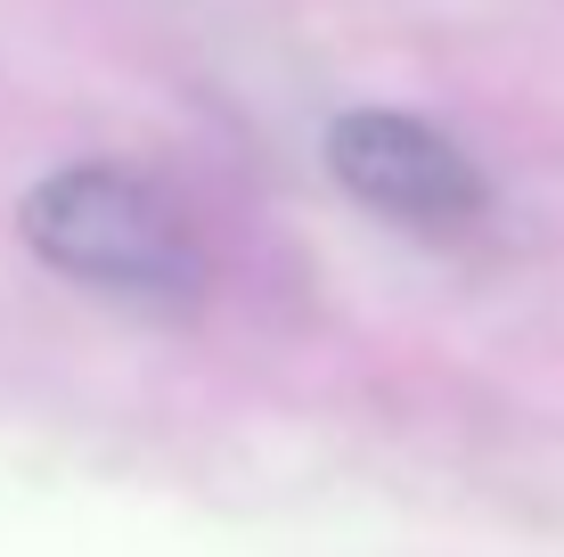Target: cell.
Instances as JSON below:
<instances>
[{
	"label": "cell",
	"instance_id": "cell-1",
	"mask_svg": "<svg viewBox=\"0 0 564 557\" xmlns=\"http://www.w3.org/2000/svg\"><path fill=\"white\" fill-rule=\"evenodd\" d=\"M25 246L57 279L148 312H188L205 296V246L188 214L131 164H66L17 205Z\"/></svg>",
	"mask_w": 564,
	"mask_h": 557
},
{
	"label": "cell",
	"instance_id": "cell-2",
	"mask_svg": "<svg viewBox=\"0 0 564 557\" xmlns=\"http://www.w3.org/2000/svg\"><path fill=\"white\" fill-rule=\"evenodd\" d=\"M327 172L344 181V197H360L368 214L451 238V229L482 222V172L451 131L417 124L393 107H352L327 124Z\"/></svg>",
	"mask_w": 564,
	"mask_h": 557
}]
</instances>
